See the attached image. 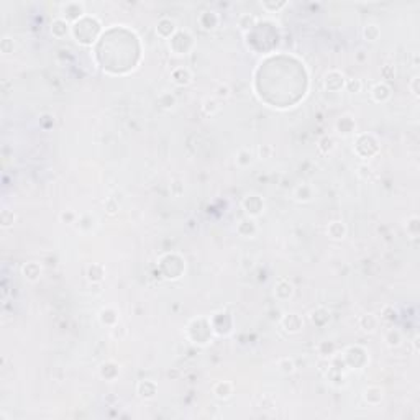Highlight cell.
<instances>
[{"mask_svg": "<svg viewBox=\"0 0 420 420\" xmlns=\"http://www.w3.org/2000/svg\"><path fill=\"white\" fill-rule=\"evenodd\" d=\"M363 399L368 405H379L384 399V391L379 386H369L363 391Z\"/></svg>", "mask_w": 420, "mask_h": 420, "instance_id": "obj_21", "label": "cell"}, {"mask_svg": "<svg viewBox=\"0 0 420 420\" xmlns=\"http://www.w3.org/2000/svg\"><path fill=\"white\" fill-rule=\"evenodd\" d=\"M273 146L271 144H260L258 146V158L260 160H269L273 156Z\"/></svg>", "mask_w": 420, "mask_h": 420, "instance_id": "obj_48", "label": "cell"}, {"mask_svg": "<svg viewBox=\"0 0 420 420\" xmlns=\"http://www.w3.org/2000/svg\"><path fill=\"white\" fill-rule=\"evenodd\" d=\"M355 60L358 62H366L368 61V53L364 51V49H358L355 54Z\"/></svg>", "mask_w": 420, "mask_h": 420, "instance_id": "obj_54", "label": "cell"}, {"mask_svg": "<svg viewBox=\"0 0 420 420\" xmlns=\"http://www.w3.org/2000/svg\"><path fill=\"white\" fill-rule=\"evenodd\" d=\"M345 89L348 90L350 94H358L361 92V89H363V82H361V79H346V84H345Z\"/></svg>", "mask_w": 420, "mask_h": 420, "instance_id": "obj_46", "label": "cell"}, {"mask_svg": "<svg viewBox=\"0 0 420 420\" xmlns=\"http://www.w3.org/2000/svg\"><path fill=\"white\" fill-rule=\"evenodd\" d=\"M289 5V3L286 2V0H281V2H271V0H266V2H260V7L263 8V10L269 12V13H278L281 12L282 8H286Z\"/></svg>", "mask_w": 420, "mask_h": 420, "instance_id": "obj_36", "label": "cell"}, {"mask_svg": "<svg viewBox=\"0 0 420 420\" xmlns=\"http://www.w3.org/2000/svg\"><path fill=\"white\" fill-rule=\"evenodd\" d=\"M348 369H363L368 364L369 355L363 346H350L341 355Z\"/></svg>", "mask_w": 420, "mask_h": 420, "instance_id": "obj_4", "label": "cell"}, {"mask_svg": "<svg viewBox=\"0 0 420 420\" xmlns=\"http://www.w3.org/2000/svg\"><path fill=\"white\" fill-rule=\"evenodd\" d=\"M256 17L251 15V13H243V15H240V18H238V28H240L243 33H246V31H250L253 26L256 25Z\"/></svg>", "mask_w": 420, "mask_h": 420, "instance_id": "obj_35", "label": "cell"}, {"mask_svg": "<svg viewBox=\"0 0 420 420\" xmlns=\"http://www.w3.org/2000/svg\"><path fill=\"white\" fill-rule=\"evenodd\" d=\"M278 368L279 371H281L282 374H292L296 371V361L294 358H289V356H284V358H281L278 361Z\"/></svg>", "mask_w": 420, "mask_h": 420, "instance_id": "obj_37", "label": "cell"}, {"mask_svg": "<svg viewBox=\"0 0 420 420\" xmlns=\"http://www.w3.org/2000/svg\"><path fill=\"white\" fill-rule=\"evenodd\" d=\"M61 13L62 18H66L67 21H79L80 18L85 17V5L82 2H66L64 5H61Z\"/></svg>", "mask_w": 420, "mask_h": 420, "instance_id": "obj_7", "label": "cell"}, {"mask_svg": "<svg viewBox=\"0 0 420 420\" xmlns=\"http://www.w3.org/2000/svg\"><path fill=\"white\" fill-rule=\"evenodd\" d=\"M99 374H100V378L105 379V381H115L120 374V366L115 361H105V363H102L100 368H99Z\"/></svg>", "mask_w": 420, "mask_h": 420, "instance_id": "obj_22", "label": "cell"}, {"mask_svg": "<svg viewBox=\"0 0 420 420\" xmlns=\"http://www.w3.org/2000/svg\"><path fill=\"white\" fill-rule=\"evenodd\" d=\"M345 84H346L345 74L338 69L328 71L327 74L323 76V87L327 89L328 92H340L341 89H345Z\"/></svg>", "mask_w": 420, "mask_h": 420, "instance_id": "obj_6", "label": "cell"}, {"mask_svg": "<svg viewBox=\"0 0 420 420\" xmlns=\"http://www.w3.org/2000/svg\"><path fill=\"white\" fill-rule=\"evenodd\" d=\"M379 36H381V28H379V25L376 23H368L363 28V38L369 43H376L379 40Z\"/></svg>", "mask_w": 420, "mask_h": 420, "instance_id": "obj_32", "label": "cell"}, {"mask_svg": "<svg viewBox=\"0 0 420 420\" xmlns=\"http://www.w3.org/2000/svg\"><path fill=\"white\" fill-rule=\"evenodd\" d=\"M178 30H179L178 23H176V20L171 17H162L156 23V35L162 40H171Z\"/></svg>", "mask_w": 420, "mask_h": 420, "instance_id": "obj_9", "label": "cell"}, {"mask_svg": "<svg viewBox=\"0 0 420 420\" xmlns=\"http://www.w3.org/2000/svg\"><path fill=\"white\" fill-rule=\"evenodd\" d=\"M241 207H243V210L246 212L248 217L256 219V217H260L264 212L266 204H264V199L258 196V194H248V196L243 197Z\"/></svg>", "mask_w": 420, "mask_h": 420, "instance_id": "obj_5", "label": "cell"}, {"mask_svg": "<svg viewBox=\"0 0 420 420\" xmlns=\"http://www.w3.org/2000/svg\"><path fill=\"white\" fill-rule=\"evenodd\" d=\"M197 21H199V25H200L202 30H205V31H214V30L219 28V25H220V17H219V13L214 12V10H204V12L200 13V15H199Z\"/></svg>", "mask_w": 420, "mask_h": 420, "instance_id": "obj_12", "label": "cell"}, {"mask_svg": "<svg viewBox=\"0 0 420 420\" xmlns=\"http://www.w3.org/2000/svg\"><path fill=\"white\" fill-rule=\"evenodd\" d=\"M381 76H382V79H386V80L394 79L396 78V67L391 66V64L382 66L381 67Z\"/></svg>", "mask_w": 420, "mask_h": 420, "instance_id": "obj_50", "label": "cell"}, {"mask_svg": "<svg viewBox=\"0 0 420 420\" xmlns=\"http://www.w3.org/2000/svg\"><path fill=\"white\" fill-rule=\"evenodd\" d=\"M137 394L143 400L155 399L158 394V384L153 379H143V381H140L137 384Z\"/></svg>", "mask_w": 420, "mask_h": 420, "instance_id": "obj_14", "label": "cell"}, {"mask_svg": "<svg viewBox=\"0 0 420 420\" xmlns=\"http://www.w3.org/2000/svg\"><path fill=\"white\" fill-rule=\"evenodd\" d=\"M392 89L386 82H378L371 87V99L376 103H384L391 99Z\"/></svg>", "mask_w": 420, "mask_h": 420, "instance_id": "obj_18", "label": "cell"}, {"mask_svg": "<svg viewBox=\"0 0 420 420\" xmlns=\"http://www.w3.org/2000/svg\"><path fill=\"white\" fill-rule=\"evenodd\" d=\"M405 230H407V233L412 238L419 237V233H420V219L417 215H410L409 217L407 222H405Z\"/></svg>", "mask_w": 420, "mask_h": 420, "instance_id": "obj_38", "label": "cell"}, {"mask_svg": "<svg viewBox=\"0 0 420 420\" xmlns=\"http://www.w3.org/2000/svg\"><path fill=\"white\" fill-rule=\"evenodd\" d=\"M353 150L360 158L368 160V158L376 156L379 153V141L371 133H360V135H356Z\"/></svg>", "mask_w": 420, "mask_h": 420, "instance_id": "obj_2", "label": "cell"}, {"mask_svg": "<svg viewBox=\"0 0 420 420\" xmlns=\"http://www.w3.org/2000/svg\"><path fill=\"white\" fill-rule=\"evenodd\" d=\"M346 233H348V227L343 220H332L327 227V235L335 241H341L346 238Z\"/></svg>", "mask_w": 420, "mask_h": 420, "instance_id": "obj_17", "label": "cell"}, {"mask_svg": "<svg viewBox=\"0 0 420 420\" xmlns=\"http://www.w3.org/2000/svg\"><path fill=\"white\" fill-rule=\"evenodd\" d=\"M99 322H100L102 325H105V327H114L115 323H119V310L114 309V307H103V309H100V312H99Z\"/></svg>", "mask_w": 420, "mask_h": 420, "instance_id": "obj_23", "label": "cell"}, {"mask_svg": "<svg viewBox=\"0 0 420 420\" xmlns=\"http://www.w3.org/2000/svg\"><path fill=\"white\" fill-rule=\"evenodd\" d=\"M169 49L178 56H182V54H189L196 46V41H194V36L189 30H178L174 33V36L171 40H168Z\"/></svg>", "mask_w": 420, "mask_h": 420, "instance_id": "obj_3", "label": "cell"}, {"mask_svg": "<svg viewBox=\"0 0 420 420\" xmlns=\"http://www.w3.org/2000/svg\"><path fill=\"white\" fill-rule=\"evenodd\" d=\"M335 146H337L335 140H333L332 137H328V135L322 137L317 143V148L322 155H330V153H333V150H335Z\"/></svg>", "mask_w": 420, "mask_h": 420, "instance_id": "obj_34", "label": "cell"}, {"mask_svg": "<svg viewBox=\"0 0 420 420\" xmlns=\"http://www.w3.org/2000/svg\"><path fill=\"white\" fill-rule=\"evenodd\" d=\"M281 327L284 332L287 333H299L302 328H304V319H302L300 314L297 312H291V314H286L284 317L281 319Z\"/></svg>", "mask_w": 420, "mask_h": 420, "instance_id": "obj_10", "label": "cell"}, {"mask_svg": "<svg viewBox=\"0 0 420 420\" xmlns=\"http://www.w3.org/2000/svg\"><path fill=\"white\" fill-rule=\"evenodd\" d=\"M230 96H232V89H230V85H227V84L217 85V89H215V99H219V100H227Z\"/></svg>", "mask_w": 420, "mask_h": 420, "instance_id": "obj_43", "label": "cell"}, {"mask_svg": "<svg viewBox=\"0 0 420 420\" xmlns=\"http://www.w3.org/2000/svg\"><path fill=\"white\" fill-rule=\"evenodd\" d=\"M78 227H79V230H82V232H90V230L96 227V219L89 214L80 215L78 219Z\"/></svg>", "mask_w": 420, "mask_h": 420, "instance_id": "obj_39", "label": "cell"}, {"mask_svg": "<svg viewBox=\"0 0 420 420\" xmlns=\"http://www.w3.org/2000/svg\"><path fill=\"white\" fill-rule=\"evenodd\" d=\"M156 103H158V107L162 108V110H173V108L176 107V103H178V100H176V97L171 92H162L161 96L156 99Z\"/></svg>", "mask_w": 420, "mask_h": 420, "instance_id": "obj_31", "label": "cell"}, {"mask_svg": "<svg viewBox=\"0 0 420 420\" xmlns=\"http://www.w3.org/2000/svg\"><path fill=\"white\" fill-rule=\"evenodd\" d=\"M358 327H360V330L364 333H374L379 327V317L371 312L363 314L358 320Z\"/></svg>", "mask_w": 420, "mask_h": 420, "instance_id": "obj_19", "label": "cell"}, {"mask_svg": "<svg viewBox=\"0 0 420 420\" xmlns=\"http://www.w3.org/2000/svg\"><path fill=\"white\" fill-rule=\"evenodd\" d=\"M220 108H222V105H220L219 99L215 97H207L204 99V102H202V112L207 115V117H214L220 112Z\"/></svg>", "mask_w": 420, "mask_h": 420, "instance_id": "obj_29", "label": "cell"}, {"mask_svg": "<svg viewBox=\"0 0 420 420\" xmlns=\"http://www.w3.org/2000/svg\"><path fill=\"white\" fill-rule=\"evenodd\" d=\"M168 376H169V378H176V376H178V371H169Z\"/></svg>", "mask_w": 420, "mask_h": 420, "instance_id": "obj_57", "label": "cell"}, {"mask_svg": "<svg viewBox=\"0 0 420 420\" xmlns=\"http://www.w3.org/2000/svg\"><path fill=\"white\" fill-rule=\"evenodd\" d=\"M171 80L179 85V87H186L192 82V71L189 69L186 66H179V67H174L171 71Z\"/></svg>", "mask_w": 420, "mask_h": 420, "instance_id": "obj_15", "label": "cell"}, {"mask_svg": "<svg viewBox=\"0 0 420 420\" xmlns=\"http://www.w3.org/2000/svg\"><path fill=\"white\" fill-rule=\"evenodd\" d=\"M335 128L341 137H348V135L356 132V121L351 115H341L340 119L337 120Z\"/></svg>", "mask_w": 420, "mask_h": 420, "instance_id": "obj_20", "label": "cell"}, {"mask_svg": "<svg viewBox=\"0 0 420 420\" xmlns=\"http://www.w3.org/2000/svg\"><path fill=\"white\" fill-rule=\"evenodd\" d=\"M126 333H128V330H126V325H123L121 322L115 323L114 327H112V337L117 338V340H121V338H125Z\"/></svg>", "mask_w": 420, "mask_h": 420, "instance_id": "obj_47", "label": "cell"}, {"mask_svg": "<svg viewBox=\"0 0 420 420\" xmlns=\"http://www.w3.org/2000/svg\"><path fill=\"white\" fill-rule=\"evenodd\" d=\"M78 219H79V215L76 214L74 210H62L61 214H60V220H61V223H66V225L78 223Z\"/></svg>", "mask_w": 420, "mask_h": 420, "instance_id": "obj_42", "label": "cell"}, {"mask_svg": "<svg viewBox=\"0 0 420 420\" xmlns=\"http://www.w3.org/2000/svg\"><path fill=\"white\" fill-rule=\"evenodd\" d=\"M397 317H399V312H397V310L392 305H384V307H382L381 320H384V322H387V323H392V322H396Z\"/></svg>", "mask_w": 420, "mask_h": 420, "instance_id": "obj_41", "label": "cell"}, {"mask_svg": "<svg viewBox=\"0 0 420 420\" xmlns=\"http://www.w3.org/2000/svg\"><path fill=\"white\" fill-rule=\"evenodd\" d=\"M330 317H332L330 310L325 309V307H319V309L310 312V322L317 325V327H325V325L330 322Z\"/></svg>", "mask_w": 420, "mask_h": 420, "instance_id": "obj_26", "label": "cell"}, {"mask_svg": "<svg viewBox=\"0 0 420 420\" xmlns=\"http://www.w3.org/2000/svg\"><path fill=\"white\" fill-rule=\"evenodd\" d=\"M17 220V215L13 214V210H8V209H3L2 214H0V225L2 228H10Z\"/></svg>", "mask_w": 420, "mask_h": 420, "instance_id": "obj_40", "label": "cell"}, {"mask_svg": "<svg viewBox=\"0 0 420 420\" xmlns=\"http://www.w3.org/2000/svg\"><path fill=\"white\" fill-rule=\"evenodd\" d=\"M294 292H296L294 284L289 281L287 278L276 279V282H274V289H273V294H274V297H276L279 302H286L289 299H292Z\"/></svg>", "mask_w": 420, "mask_h": 420, "instance_id": "obj_8", "label": "cell"}, {"mask_svg": "<svg viewBox=\"0 0 420 420\" xmlns=\"http://www.w3.org/2000/svg\"><path fill=\"white\" fill-rule=\"evenodd\" d=\"M371 174H373V169L369 168V166H364V164H363V166H360V168H358V176H360V178L368 179Z\"/></svg>", "mask_w": 420, "mask_h": 420, "instance_id": "obj_53", "label": "cell"}, {"mask_svg": "<svg viewBox=\"0 0 420 420\" xmlns=\"http://www.w3.org/2000/svg\"><path fill=\"white\" fill-rule=\"evenodd\" d=\"M409 89H410V92H412V96L415 99L420 97V78H419V76L412 78V80H410V84H409Z\"/></svg>", "mask_w": 420, "mask_h": 420, "instance_id": "obj_51", "label": "cell"}, {"mask_svg": "<svg viewBox=\"0 0 420 420\" xmlns=\"http://www.w3.org/2000/svg\"><path fill=\"white\" fill-rule=\"evenodd\" d=\"M41 274H43V268H41V264L36 263V261H28V263H25L21 266V276L28 282H38Z\"/></svg>", "mask_w": 420, "mask_h": 420, "instance_id": "obj_16", "label": "cell"}, {"mask_svg": "<svg viewBox=\"0 0 420 420\" xmlns=\"http://www.w3.org/2000/svg\"><path fill=\"white\" fill-rule=\"evenodd\" d=\"M169 191L171 194H173L174 197H180L184 194V191H186V186H184V180L180 179H174L173 182H171L169 186Z\"/></svg>", "mask_w": 420, "mask_h": 420, "instance_id": "obj_45", "label": "cell"}, {"mask_svg": "<svg viewBox=\"0 0 420 420\" xmlns=\"http://www.w3.org/2000/svg\"><path fill=\"white\" fill-rule=\"evenodd\" d=\"M384 341L389 348H399L404 341V337H402V333H400V330H397V328H389V330L384 333Z\"/></svg>", "mask_w": 420, "mask_h": 420, "instance_id": "obj_28", "label": "cell"}, {"mask_svg": "<svg viewBox=\"0 0 420 420\" xmlns=\"http://www.w3.org/2000/svg\"><path fill=\"white\" fill-rule=\"evenodd\" d=\"M13 49H15L13 38H10V36H3V38L0 40V51H2V54H10L13 53Z\"/></svg>", "mask_w": 420, "mask_h": 420, "instance_id": "obj_44", "label": "cell"}, {"mask_svg": "<svg viewBox=\"0 0 420 420\" xmlns=\"http://www.w3.org/2000/svg\"><path fill=\"white\" fill-rule=\"evenodd\" d=\"M40 125H41L43 130L53 128V125H54V117H53L51 114H43L41 117H40Z\"/></svg>", "mask_w": 420, "mask_h": 420, "instance_id": "obj_49", "label": "cell"}, {"mask_svg": "<svg viewBox=\"0 0 420 420\" xmlns=\"http://www.w3.org/2000/svg\"><path fill=\"white\" fill-rule=\"evenodd\" d=\"M212 392H214V396L217 399L227 400L233 396V384L230 381H219L212 387Z\"/></svg>", "mask_w": 420, "mask_h": 420, "instance_id": "obj_24", "label": "cell"}, {"mask_svg": "<svg viewBox=\"0 0 420 420\" xmlns=\"http://www.w3.org/2000/svg\"><path fill=\"white\" fill-rule=\"evenodd\" d=\"M419 340H420L419 335H415L414 340H412V345H414V351H415V353H419Z\"/></svg>", "mask_w": 420, "mask_h": 420, "instance_id": "obj_55", "label": "cell"}, {"mask_svg": "<svg viewBox=\"0 0 420 420\" xmlns=\"http://www.w3.org/2000/svg\"><path fill=\"white\" fill-rule=\"evenodd\" d=\"M294 199L299 204H309L314 199V187L310 184H299L294 189Z\"/></svg>", "mask_w": 420, "mask_h": 420, "instance_id": "obj_25", "label": "cell"}, {"mask_svg": "<svg viewBox=\"0 0 420 420\" xmlns=\"http://www.w3.org/2000/svg\"><path fill=\"white\" fill-rule=\"evenodd\" d=\"M235 162H237L238 168H250L251 162H253V153L248 150V148H241L238 150L237 156H235Z\"/></svg>", "mask_w": 420, "mask_h": 420, "instance_id": "obj_30", "label": "cell"}, {"mask_svg": "<svg viewBox=\"0 0 420 420\" xmlns=\"http://www.w3.org/2000/svg\"><path fill=\"white\" fill-rule=\"evenodd\" d=\"M71 30H72L71 23L66 20V18H62V17H56L51 21V25H49V31H51V35L56 40L66 38V36L71 33Z\"/></svg>", "mask_w": 420, "mask_h": 420, "instance_id": "obj_13", "label": "cell"}, {"mask_svg": "<svg viewBox=\"0 0 420 420\" xmlns=\"http://www.w3.org/2000/svg\"><path fill=\"white\" fill-rule=\"evenodd\" d=\"M258 223H256V219H253V217H243V219L240 220V222L237 223V233L240 235L241 238H253L256 237V233H258Z\"/></svg>", "mask_w": 420, "mask_h": 420, "instance_id": "obj_11", "label": "cell"}, {"mask_svg": "<svg viewBox=\"0 0 420 420\" xmlns=\"http://www.w3.org/2000/svg\"><path fill=\"white\" fill-rule=\"evenodd\" d=\"M105 210H107V214L108 215H115L117 214V210H119V204H117L115 202V199H108V200L105 202Z\"/></svg>", "mask_w": 420, "mask_h": 420, "instance_id": "obj_52", "label": "cell"}, {"mask_svg": "<svg viewBox=\"0 0 420 420\" xmlns=\"http://www.w3.org/2000/svg\"><path fill=\"white\" fill-rule=\"evenodd\" d=\"M417 64H419V56H417V53L414 54V66L417 67Z\"/></svg>", "mask_w": 420, "mask_h": 420, "instance_id": "obj_56", "label": "cell"}, {"mask_svg": "<svg viewBox=\"0 0 420 420\" xmlns=\"http://www.w3.org/2000/svg\"><path fill=\"white\" fill-rule=\"evenodd\" d=\"M100 31H102L100 20H99L97 17L85 15L72 25L71 33L79 44H82V46H90V44L97 40V36L100 35Z\"/></svg>", "mask_w": 420, "mask_h": 420, "instance_id": "obj_1", "label": "cell"}, {"mask_svg": "<svg viewBox=\"0 0 420 420\" xmlns=\"http://www.w3.org/2000/svg\"><path fill=\"white\" fill-rule=\"evenodd\" d=\"M317 353L322 356V358L328 360L337 353V345L333 341H320L317 345Z\"/></svg>", "mask_w": 420, "mask_h": 420, "instance_id": "obj_33", "label": "cell"}, {"mask_svg": "<svg viewBox=\"0 0 420 420\" xmlns=\"http://www.w3.org/2000/svg\"><path fill=\"white\" fill-rule=\"evenodd\" d=\"M85 276H87L89 282H102L103 278H105V268L100 263H92L87 268Z\"/></svg>", "mask_w": 420, "mask_h": 420, "instance_id": "obj_27", "label": "cell"}]
</instances>
